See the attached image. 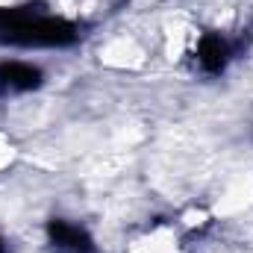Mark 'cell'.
Returning a JSON list of instances; mask_svg holds the SVG:
<instances>
[{"instance_id":"obj_1","label":"cell","mask_w":253,"mask_h":253,"mask_svg":"<svg viewBox=\"0 0 253 253\" xmlns=\"http://www.w3.org/2000/svg\"><path fill=\"white\" fill-rule=\"evenodd\" d=\"M36 83H39V71L33 65H24V62L0 65V88H6V91L33 88Z\"/></svg>"},{"instance_id":"obj_2","label":"cell","mask_w":253,"mask_h":253,"mask_svg":"<svg viewBox=\"0 0 253 253\" xmlns=\"http://www.w3.org/2000/svg\"><path fill=\"white\" fill-rule=\"evenodd\" d=\"M53 242L59 245V248H65V251H74V253H83L88 251V239H85V233L80 230V227H71V224H53Z\"/></svg>"},{"instance_id":"obj_3","label":"cell","mask_w":253,"mask_h":253,"mask_svg":"<svg viewBox=\"0 0 253 253\" xmlns=\"http://www.w3.org/2000/svg\"><path fill=\"white\" fill-rule=\"evenodd\" d=\"M200 62L206 65V68H212V71H218L224 59H227V44L221 42V39H215V36H209V39H203V44H200Z\"/></svg>"}]
</instances>
